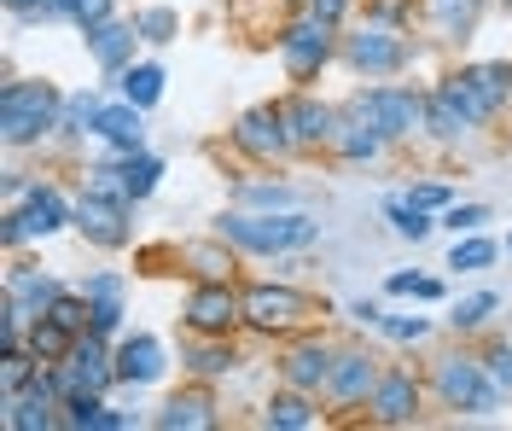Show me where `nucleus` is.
Listing matches in <instances>:
<instances>
[{
    "instance_id": "nucleus-12",
    "label": "nucleus",
    "mask_w": 512,
    "mask_h": 431,
    "mask_svg": "<svg viewBox=\"0 0 512 431\" xmlns=\"http://www.w3.org/2000/svg\"><path fill=\"white\" fill-rule=\"evenodd\" d=\"M379 356L373 350H361V344H344L338 350V362H332V379H326V391L320 402L332 408V414H355V408H367L373 397V385H379Z\"/></svg>"
},
{
    "instance_id": "nucleus-5",
    "label": "nucleus",
    "mask_w": 512,
    "mask_h": 431,
    "mask_svg": "<svg viewBox=\"0 0 512 431\" xmlns=\"http://www.w3.org/2000/svg\"><path fill=\"white\" fill-rule=\"evenodd\" d=\"M338 41H344V30L320 24L315 12H291L286 30L274 35V47H280V65H286V76L297 82V88H309L320 70L338 59Z\"/></svg>"
},
{
    "instance_id": "nucleus-54",
    "label": "nucleus",
    "mask_w": 512,
    "mask_h": 431,
    "mask_svg": "<svg viewBox=\"0 0 512 431\" xmlns=\"http://www.w3.org/2000/svg\"><path fill=\"white\" fill-rule=\"evenodd\" d=\"M140 420L134 414H117V408H105V420H99V431H134Z\"/></svg>"
},
{
    "instance_id": "nucleus-28",
    "label": "nucleus",
    "mask_w": 512,
    "mask_h": 431,
    "mask_svg": "<svg viewBox=\"0 0 512 431\" xmlns=\"http://www.w3.org/2000/svg\"><path fill=\"white\" fill-rule=\"evenodd\" d=\"M76 338H82V332H70L64 321L41 315V321H30V338H24V350H30L35 362H64V356L76 350Z\"/></svg>"
},
{
    "instance_id": "nucleus-44",
    "label": "nucleus",
    "mask_w": 512,
    "mask_h": 431,
    "mask_svg": "<svg viewBox=\"0 0 512 431\" xmlns=\"http://www.w3.org/2000/svg\"><path fill=\"white\" fill-rule=\"evenodd\" d=\"M94 303V315H88V332H99V338H117L123 332V298H88Z\"/></svg>"
},
{
    "instance_id": "nucleus-3",
    "label": "nucleus",
    "mask_w": 512,
    "mask_h": 431,
    "mask_svg": "<svg viewBox=\"0 0 512 431\" xmlns=\"http://www.w3.org/2000/svg\"><path fill=\"white\" fill-rule=\"evenodd\" d=\"M59 111H64V94L53 82L6 76V88H0V140H6L12 152L41 146L47 134H59Z\"/></svg>"
},
{
    "instance_id": "nucleus-38",
    "label": "nucleus",
    "mask_w": 512,
    "mask_h": 431,
    "mask_svg": "<svg viewBox=\"0 0 512 431\" xmlns=\"http://www.w3.org/2000/svg\"><path fill=\"white\" fill-rule=\"evenodd\" d=\"M134 30H140L146 47H169V41L181 35V12H175V6H140V12H134Z\"/></svg>"
},
{
    "instance_id": "nucleus-56",
    "label": "nucleus",
    "mask_w": 512,
    "mask_h": 431,
    "mask_svg": "<svg viewBox=\"0 0 512 431\" xmlns=\"http://www.w3.org/2000/svg\"><path fill=\"white\" fill-rule=\"evenodd\" d=\"M507 6H512V0H507Z\"/></svg>"
},
{
    "instance_id": "nucleus-35",
    "label": "nucleus",
    "mask_w": 512,
    "mask_h": 431,
    "mask_svg": "<svg viewBox=\"0 0 512 431\" xmlns=\"http://www.w3.org/2000/svg\"><path fill=\"white\" fill-rule=\"evenodd\" d=\"M123 175H128V199L146 204L152 193H158V181H163V158L140 146V152H128V158H123Z\"/></svg>"
},
{
    "instance_id": "nucleus-34",
    "label": "nucleus",
    "mask_w": 512,
    "mask_h": 431,
    "mask_svg": "<svg viewBox=\"0 0 512 431\" xmlns=\"http://www.w3.org/2000/svg\"><path fill=\"white\" fill-rule=\"evenodd\" d=\"M443 94H448L454 105H460L466 117H472V129H489V123L501 117V111H495V105H489V100L478 94V88H472V76H466V70H454V76H443Z\"/></svg>"
},
{
    "instance_id": "nucleus-45",
    "label": "nucleus",
    "mask_w": 512,
    "mask_h": 431,
    "mask_svg": "<svg viewBox=\"0 0 512 431\" xmlns=\"http://www.w3.org/2000/svg\"><path fill=\"white\" fill-rule=\"evenodd\" d=\"M483 367H489V379L512 397V344L507 338H489V344H483Z\"/></svg>"
},
{
    "instance_id": "nucleus-37",
    "label": "nucleus",
    "mask_w": 512,
    "mask_h": 431,
    "mask_svg": "<svg viewBox=\"0 0 512 431\" xmlns=\"http://www.w3.org/2000/svg\"><path fill=\"white\" fill-rule=\"evenodd\" d=\"M82 193H99V199L134 204V199H128V175H123V158L111 152L105 164H88V169H82Z\"/></svg>"
},
{
    "instance_id": "nucleus-49",
    "label": "nucleus",
    "mask_w": 512,
    "mask_h": 431,
    "mask_svg": "<svg viewBox=\"0 0 512 431\" xmlns=\"http://www.w3.org/2000/svg\"><path fill=\"white\" fill-rule=\"evenodd\" d=\"M303 12H315L320 24L344 30V18H350V0H303Z\"/></svg>"
},
{
    "instance_id": "nucleus-16",
    "label": "nucleus",
    "mask_w": 512,
    "mask_h": 431,
    "mask_svg": "<svg viewBox=\"0 0 512 431\" xmlns=\"http://www.w3.org/2000/svg\"><path fill=\"white\" fill-rule=\"evenodd\" d=\"M332 362H338V344H326V338H297L286 356H280V385H297V391H326V379H332Z\"/></svg>"
},
{
    "instance_id": "nucleus-23",
    "label": "nucleus",
    "mask_w": 512,
    "mask_h": 431,
    "mask_svg": "<svg viewBox=\"0 0 512 431\" xmlns=\"http://www.w3.org/2000/svg\"><path fill=\"white\" fill-rule=\"evenodd\" d=\"M262 426L268 431H309V426H320V397L315 391H297V385H280L274 397L262 402Z\"/></svg>"
},
{
    "instance_id": "nucleus-8",
    "label": "nucleus",
    "mask_w": 512,
    "mask_h": 431,
    "mask_svg": "<svg viewBox=\"0 0 512 431\" xmlns=\"http://www.w3.org/2000/svg\"><path fill=\"white\" fill-rule=\"evenodd\" d=\"M59 228H76V204L64 199L53 181H35L24 204H12L6 216H0V245L6 251H18V245H30V239H47V233Z\"/></svg>"
},
{
    "instance_id": "nucleus-17",
    "label": "nucleus",
    "mask_w": 512,
    "mask_h": 431,
    "mask_svg": "<svg viewBox=\"0 0 512 431\" xmlns=\"http://www.w3.org/2000/svg\"><path fill=\"white\" fill-rule=\"evenodd\" d=\"M175 263H181V274H192V280H233V274H239V251L210 228L204 239L175 245Z\"/></svg>"
},
{
    "instance_id": "nucleus-51",
    "label": "nucleus",
    "mask_w": 512,
    "mask_h": 431,
    "mask_svg": "<svg viewBox=\"0 0 512 431\" xmlns=\"http://www.w3.org/2000/svg\"><path fill=\"white\" fill-rule=\"evenodd\" d=\"M379 315H384V309L373 298H355L350 303V321H355V327H379Z\"/></svg>"
},
{
    "instance_id": "nucleus-48",
    "label": "nucleus",
    "mask_w": 512,
    "mask_h": 431,
    "mask_svg": "<svg viewBox=\"0 0 512 431\" xmlns=\"http://www.w3.org/2000/svg\"><path fill=\"white\" fill-rule=\"evenodd\" d=\"M117 18V0H76V30L88 35L99 30V24H111Z\"/></svg>"
},
{
    "instance_id": "nucleus-41",
    "label": "nucleus",
    "mask_w": 512,
    "mask_h": 431,
    "mask_svg": "<svg viewBox=\"0 0 512 431\" xmlns=\"http://www.w3.org/2000/svg\"><path fill=\"white\" fill-rule=\"evenodd\" d=\"M35 367L41 362H35L30 350H0V391H24Z\"/></svg>"
},
{
    "instance_id": "nucleus-50",
    "label": "nucleus",
    "mask_w": 512,
    "mask_h": 431,
    "mask_svg": "<svg viewBox=\"0 0 512 431\" xmlns=\"http://www.w3.org/2000/svg\"><path fill=\"white\" fill-rule=\"evenodd\" d=\"M82 292H88V298H123L128 286H123V274L105 268V274H88V280H82Z\"/></svg>"
},
{
    "instance_id": "nucleus-32",
    "label": "nucleus",
    "mask_w": 512,
    "mask_h": 431,
    "mask_svg": "<svg viewBox=\"0 0 512 431\" xmlns=\"http://www.w3.org/2000/svg\"><path fill=\"white\" fill-rule=\"evenodd\" d=\"M384 222H390V233H396V239H431V228H437V222H431V210H419L414 199H408V193H402V199H384Z\"/></svg>"
},
{
    "instance_id": "nucleus-39",
    "label": "nucleus",
    "mask_w": 512,
    "mask_h": 431,
    "mask_svg": "<svg viewBox=\"0 0 512 431\" xmlns=\"http://www.w3.org/2000/svg\"><path fill=\"white\" fill-rule=\"evenodd\" d=\"M495 309H501V298H495V292H472V298H460L454 309H448V327H454V332H483Z\"/></svg>"
},
{
    "instance_id": "nucleus-19",
    "label": "nucleus",
    "mask_w": 512,
    "mask_h": 431,
    "mask_svg": "<svg viewBox=\"0 0 512 431\" xmlns=\"http://www.w3.org/2000/svg\"><path fill=\"white\" fill-rule=\"evenodd\" d=\"M88 41V53H94V65L117 82L128 65H134V47H140V30H134V18H111V24H99V30L82 35Z\"/></svg>"
},
{
    "instance_id": "nucleus-53",
    "label": "nucleus",
    "mask_w": 512,
    "mask_h": 431,
    "mask_svg": "<svg viewBox=\"0 0 512 431\" xmlns=\"http://www.w3.org/2000/svg\"><path fill=\"white\" fill-rule=\"evenodd\" d=\"M414 298H419V303H443V280H431V274H419Z\"/></svg>"
},
{
    "instance_id": "nucleus-13",
    "label": "nucleus",
    "mask_w": 512,
    "mask_h": 431,
    "mask_svg": "<svg viewBox=\"0 0 512 431\" xmlns=\"http://www.w3.org/2000/svg\"><path fill=\"white\" fill-rule=\"evenodd\" d=\"M425 379H419L414 367H384L379 385H373V397H367V420L373 426H414L419 414H425Z\"/></svg>"
},
{
    "instance_id": "nucleus-15",
    "label": "nucleus",
    "mask_w": 512,
    "mask_h": 431,
    "mask_svg": "<svg viewBox=\"0 0 512 431\" xmlns=\"http://www.w3.org/2000/svg\"><path fill=\"white\" fill-rule=\"evenodd\" d=\"M76 233H82L88 245H99V251H123L128 239H134V204L82 193V199H76Z\"/></svg>"
},
{
    "instance_id": "nucleus-7",
    "label": "nucleus",
    "mask_w": 512,
    "mask_h": 431,
    "mask_svg": "<svg viewBox=\"0 0 512 431\" xmlns=\"http://www.w3.org/2000/svg\"><path fill=\"white\" fill-rule=\"evenodd\" d=\"M245 292V327L251 332H268V338H286V332L309 327V315H315L320 303L309 292H297L291 280H251V286H239Z\"/></svg>"
},
{
    "instance_id": "nucleus-4",
    "label": "nucleus",
    "mask_w": 512,
    "mask_h": 431,
    "mask_svg": "<svg viewBox=\"0 0 512 431\" xmlns=\"http://www.w3.org/2000/svg\"><path fill=\"white\" fill-rule=\"evenodd\" d=\"M350 117L361 123H373V129L396 146V140H414L425 134V94L419 88H396V82H379V88H355L350 100H344Z\"/></svg>"
},
{
    "instance_id": "nucleus-9",
    "label": "nucleus",
    "mask_w": 512,
    "mask_h": 431,
    "mask_svg": "<svg viewBox=\"0 0 512 431\" xmlns=\"http://www.w3.org/2000/svg\"><path fill=\"white\" fill-rule=\"evenodd\" d=\"M181 327L198 332V338H233L245 327V292L233 280H192Z\"/></svg>"
},
{
    "instance_id": "nucleus-46",
    "label": "nucleus",
    "mask_w": 512,
    "mask_h": 431,
    "mask_svg": "<svg viewBox=\"0 0 512 431\" xmlns=\"http://www.w3.org/2000/svg\"><path fill=\"white\" fill-rule=\"evenodd\" d=\"M483 222H489V204H448L443 210L448 233H483Z\"/></svg>"
},
{
    "instance_id": "nucleus-10",
    "label": "nucleus",
    "mask_w": 512,
    "mask_h": 431,
    "mask_svg": "<svg viewBox=\"0 0 512 431\" xmlns=\"http://www.w3.org/2000/svg\"><path fill=\"white\" fill-rule=\"evenodd\" d=\"M53 367H59L64 402L70 397H105L111 385H123V379H117V344L99 338V332H82L76 350H70L64 362H53Z\"/></svg>"
},
{
    "instance_id": "nucleus-6",
    "label": "nucleus",
    "mask_w": 512,
    "mask_h": 431,
    "mask_svg": "<svg viewBox=\"0 0 512 431\" xmlns=\"http://www.w3.org/2000/svg\"><path fill=\"white\" fill-rule=\"evenodd\" d=\"M338 59H344L355 76H367V82H390V76H402V70L414 65V41H408V30L361 24V30H344Z\"/></svg>"
},
{
    "instance_id": "nucleus-31",
    "label": "nucleus",
    "mask_w": 512,
    "mask_h": 431,
    "mask_svg": "<svg viewBox=\"0 0 512 431\" xmlns=\"http://www.w3.org/2000/svg\"><path fill=\"white\" fill-rule=\"evenodd\" d=\"M99 111H105V94H94V88H82V94H64L59 134H70V140H82V134H94Z\"/></svg>"
},
{
    "instance_id": "nucleus-30",
    "label": "nucleus",
    "mask_w": 512,
    "mask_h": 431,
    "mask_svg": "<svg viewBox=\"0 0 512 431\" xmlns=\"http://www.w3.org/2000/svg\"><path fill=\"white\" fill-rule=\"evenodd\" d=\"M501 257V245L489 233H454V251H448V268L454 274H483V268Z\"/></svg>"
},
{
    "instance_id": "nucleus-27",
    "label": "nucleus",
    "mask_w": 512,
    "mask_h": 431,
    "mask_svg": "<svg viewBox=\"0 0 512 431\" xmlns=\"http://www.w3.org/2000/svg\"><path fill=\"white\" fill-rule=\"evenodd\" d=\"M425 134H431V140H443V146H454V140H466V134H472V117L443 94V82H437V88H425Z\"/></svg>"
},
{
    "instance_id": "nucleus-40",
    "label": "nucleus",
    "mask_w": 512,
    "mask_h": 431,
    "mask_svg": "<svg viewBox=\"0 0 512 431\" xmlns=\"http://www.w3.org/2000/svg\"><path fill=\"white\" fill-rule=\"evenodd\" d=\"M419 0H367V24H384V30H414Z\"/></svg>"
},
{
    "instance_id": "nucleus-47",
    "label": "nucleus",
    "mask_w": 512,
    "mask_h": 431,
    "mask_svg": "<svg viewBox=\"0 0 512 431\" xmlns=\"http://www.w3.org/2000/svg\"><path fill=\"white\" fill-rule=\"evenodd\" d=\"M408 199H414L419 210H431V216H443L448 204H454V193H448L443 181H414V187H408Z\"/></svg>"
},
{
    "instance_id": "nucleus-21",
    "label": "nucleus",
    "mask_w": 512,
    "mask_h": 431,
    "mask_svg": "<svg viewBox=\"0 0 512 431\" xmlns=\"http://www.w3.org/2000/svg\"><path fill=\"white\" fill-rule=\"evenodd\" d=\"M94 134L117 152V158H128V152H140V146H146V111H140L134 100H105Z\"/></svg>"
},
{
    "instance_id": "nucleus-43",
    "label": "nucleus",
    "mask_w": 512,
    "mask_h": 431,
    "mask_svg": "<svg viewBox=\"0 0 512 431\" xmlns=\"http://www.w3.org/2000/svg\"><path fill=\"white\" fill-rule=\"evenodd\" d=\"M105 420V397H70L64 402V426L70 431H99Z\"/></svg>"
},
{
    "instance_id": "nucleus-1",
    "label": "nucleus",
    "mask_w": 512,
    "mask_h": 431,
    "mask_svg": "<svg viewBox=\"0 0 512 431\" xmlns=\"http://www.w3.org/2000/svg\"><path fill=\"white\" fill-rule=\"evenodd\" d=\"M216 233L239 257H297V251L320 245V222L303 204L297 210H239L233 204L216 216Z\"/></svg>"
},
{
    "instance_id": "nucleus-20",
    "label": "nucleus",
    "mask_w": 512,
    "mask_h": 431,
    "mask_svg": "<svg viewBox=\"0 0 512 431\" xmlns=\"http://www.w3.org/2000/svg\"><path fill=\"white\" fill-rule=\"evenodd\" d=\"M152 426L158 431H216V397H210V385L198 379L192 391H175V397L152 414Z\"/></svg>"
},
{
    "instance_id": "nucleus-25",
    "label": "nucleus",
    "mask_w": 512,
    "mask_h": 431,
    "mask_svg": "<svg viewBox=\"0 0 512 431\" xmlns=\"http://www.w3.org/2000/svg\"><path fill=\"white\" fill-rule=\"evenodd\" d=\"M384 146H390V140H384L373 123H361V117L344 111V117H338V129H332V146H326V152H332L338 164H373V158H384Z\"/></svg>"
},
{
    "instance_id": "nucleus-55",
    "label": "nucleus",
    "mask_w": 512,
    "mask_h": 431,
    "mask_svg": "<svg viewBox=\"0 0 512 431\" xmlns=\"http://www.w3.org/2000/svg\"><path fill=\"white\" fill-rule=\"evenodd\" d=\"M507 257H512V233H507Z\"/></svg>"
},
{
    "instance_id": "nucleus-11",
    "label": "nucleus",
    "mask_w": 512,
    "mask_h": 431,
    "mask_svg": "<svg viewBox=\"0 0 512 431\" xmlns=\"http://www.w3.org/2000/svg\"><path fill=\"white\" fill-rule=\"evenodd\" d=\"M227 140H233V152H239V158H251V164H286L291 152H297V146H291V129H286L280 100L239 111V123L227 129Z\"/></svg>"
},
{
    "instance_id": "nucleus-42",
    "label": "nucleus",
    "mask_w": 512,
    "mask_h": 431,
    "mask_svg": "<svg viewBox=\"0 0 512 431\" xmlns=\"http://www.w3.org/2000/svg\"><path fill=\"white\" fill-rule=\"evenodd\" d=\"M379 332L390 344H419V338H431V321L425 315H379Z\"/></svg>"
},
{
    "instance_id": "nucleus-52",
    "label": "nucleus",
    "mask_w": 512,
    "mask_h": 431,
    "mask_svg": "<svg viewBox=\"0 0 512 431\" xmlns=\"http://www.w3.org/2000/svg\"><path fill=\"white\" fill-rule=\"evenodd\" d=\"M414 286H419V274H390V280H384L390 298H414Z\"/></svg>"
},
{
    "instance_id": "nucleus-36",
    "label": "nucleus",
    "mask_w": 512,
    "mask_h": 431,
    "mask_svg": "<svg viewBox=\"0 0 512 431\" xmlns=\"http://www.w3.org/2000/svg\"><path fill=\"white\" fill-rule=\"evenodd\" d=\"M460 70L472 76V88H478L495 111L512 100V65H507V59H483V65H460Z\"/></svg>"
},
{
    "instance_id": "nucleus-26",
    "label": "nucleus",
    "mask_w": 512,
    "mask_h": 431,
    "mask_svg": "<svg viewBox=\"0 0 512 431\" xmlns=\"http://www.w3.org/2000/svg\"><path fill=\"white\" fill-rule=\"evenodd\" d=\"M6 298H18L24 309H30L35 321L53 309V303L64 298V280H53V274H41V268H24V263H12L6 268Z\"/></svg>"
},
{
    "instance_id": "nucleus-2",
    "label": "nucleus",
    "mask_w": 512,
    "mask_h": 431,
    "mask_svg": "<svg viewBox=\"0 0 512 431\" xmlns=\"http://www.w3.org/2000/svg\"><path fill=\"white\" fill-rule=\"evenodd\" d=\"M425 385H431L437 408H448V414H466V420H489V414L501 408V397H507V391L489 379L483 356H466V350H448V356H437V362H431V373H425Z\"/></svg>"
},
{
    "instance_id": "nucleus-18",
    "label": "nucleus",
    "mask_w": 512,
    "mask_h": 431,
    "mask_svg": "<svg viewBox=\"0 0 512 431\" xmlns=\"http://www.w3.org/2000/svg\"><path fill=\"white\" fill-rule=\"evenodd\" d=\"M163 373H169L163 338H152V332H128V338H117V379H123V385H158Z\"/></svg>"
},
{
    "instance_id": "nucleus-24",
    "label": "nucleus",
    "mask_w": 512,
    "mask_h": 431,
    "mask_svg": "<svg viewBox=\"0 0 512 431\" xmlns=\"http://www.w3.org/2000/svg\"><path fill=\"white\" fill-rule=\"evenodd\" d=\"M181 362H187L192 379L216 385V379H227V373L245 362V356H239V344H233V338H198V332H192L187 350H181Z\"/></svg>"
},
{
    "instance_id": "nucleus-29",
    "label": "nucleus",
    "mask_w": 512,
    "mask_h": 431,
    "mask_svg": "<svg viewBox=\"0 0 512 431\" xmlns=\"http://www.w3.org/2000/svg\"><path fill=\"white\" fill-rule=\"evenodd\" d=\"M117 94L134 100L140 111H152V105L163 100V65H158V59H134V65L117 76Z\"/></svg>"
},
{
    "instance_id": "nucleus-14",
    "label": "nucleus",
    "mask_w": 512,
    "mask_h": 431,
    "mask_svg": "<svg viewBox=\"0 0 512 431\" xmlns=\"http://www.w3.org/2000/svg\"><path fill=\"white\" fill-rule=\"evenodd\" d=\"M280 111H286V129H291V146H297V152H326V146H332V129H338V117H344V105L315 100L309 88L286 94Z\"/></svg>"
},
{
    "instance_id": "nucleus-33",
    "label": "nucleus",
    "mask_w": 512,
    "mask_h": 431,
    "mask_svg": "<svg viewBox=\"0 0 512 431\" xmlns=\"http://www.w3.org/2000/svg\"><path fill=\"white\" fill-rule=\"evenodd\" d=\"M233 204L239 210H297V193H291L286 181H239Z\"/></svg>"
},
{
    "instance_id": "nucleus-22",
    "label": "nucleus",
    "mask_w": 512,
    "mask_h": 431,
    "mask_svg": "<svg viewBox=\"0 0 512 431\" xmlns=\"http://www.w3.org/2000/svg\"><path fill=\"white\" fill-rule=\"evenodd\" d=\"M489 0H419V18L437 30V41H472Z\"/></svg>"
}]
</instances>
